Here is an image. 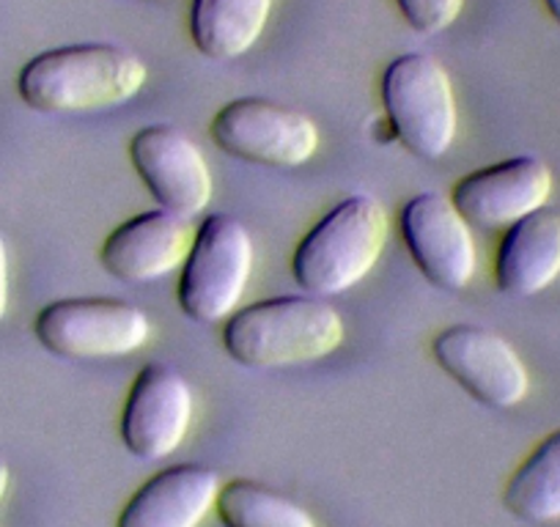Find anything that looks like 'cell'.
Returning <instances> with one entry per match:
<instances>
[{"label":"cell","mask_w":560,"mask_h":527,"mask_svg":"<svg viewBox=\"0 0 560 527\" xmlns=\"http://www.w3.org/2000/svg\"><path fill=\"white\" fill-rule=\"evenodd\" d=\"M544 7H547L549 17L560 25V0H544Z\"/></svg>","instance_id":"obj_22"},{"label":"cell","mask_w":560,"mask_h":527,"mask_svg":"<svg viewBox=\"0 0 560 527\" xmlns=\"http://www.w3.org/2000/svg\"><path fill=\"white\" fill-rule=\"evenodd\" d=\"M503 505L527 525H552L560 519V429L549 432L516 465L503 487Z\"/></svg>","instance_id":"obj_17"},{"label":"cell","mask_w":560,"mask_h":527,"mask_svg":"<svg viewBox=\"0 0 560 527\" xmlns=\"http://www.w3.org/2000/svg\"><path fill=\"white\" fill-rule=\"evenodd\" d=\"M36 341L56 358H124L152 338V321L118 297H67L45 305L34 321Z\"/></svg>","instance_id":"obj_6"},{"label":"cell","mask_w":560,"mask_h":527,"mask_svg":"<svg viewBox=\"0 0 560 527\" xmlns=\"http://www.w3.org/2000/svg\"><path fill=\"white\" fill-rule=\"evenodd\" d=\"M380 99L398 143L420 160H440L456 141L459 113L451 74L429 52L393 58L380 80Z\"/></svg>","instance_id":"obj_4"},{"label":"cell","mask_w":560,"mask_h":527,"mask_svg":"<svg viewBox=\"0 0 560 527\" xmlns=\"http://www.w3.org/2000/svg\"><path fill=\"white\" fill-rule=\"evenodd\" d=\"M401 17L420 34H440L462 14L465 0H396Z\"/></svg>","instance_id":"obj_19"},{"label":"cell","mask_w":560,"mask_h":527,"mask_svg":"<svg viewBox=\"0 0 560 527\" xmlns=\"http://www.w3.org/2000/svg\"><path fill=\"white\" fill-rule=\"evenodd\" d=\"M149 67L118 45H67L31 58L18 78V94L31 110L69 116L124 105L147 85Z\"/></svg>","instance_id":"obj_1"},{"label":"cell","mask_w":560,"mask_h":527,"mask_svg":"<svg viewBox=\"0 0 560 527\" xmlns=\"http://www.w3.org/2000/svg\"><path fill=\"white\" fill-rule=\"evenodd\" d=\"M560 278V209L541 207L511 223L494 250V283L511 297H536Z\"/></svg>","instance_id":"obj_15"},{"label":"cell","mask_w":560,"mask_h":527,"mask_svg":"<svg viewBox=\"0 0 560 527\" xmlns=\"http://www.w3.org/2000/svg\"><path fill=\"white\" fill-rule=\"evenodd\" d=\"M552 171L541 157L520 154L487 168L470 171L454 185L451 201L476 229H509L525 214L547 207Z\"/></svg>","instance_id":"obj_12"},{"label":"cell","mask_w":560,"mask_h":527,"mask_svg":"<svg viewBox=\"0 0 560 527\" xmlns=\"http://www.w3.org/2000/svg\"><path fill=\"white\" fill-rule=\"evenodd\" d=\"M440 368L489 410H511L530 390V374L520 352L494 330L478 325H451L432 341Z\"/></svg>","instance_id":"obj_8"},{"label":"cell","mask_w":560,"mask_h":527,"mask_svg":"<svg viewBox=\"0 0 560 527\" xmlns=\"http://www.w3.org/2000/svg\"><path fill=\"white\" fill-rule=\"evenodd\" d=\"M256 245L242 220L214 212L196 229L190 253L179 270L176 303L198 325L225 321L240 308L250 283Z\"/></svg>","instance_id":"obj_5"},{"label":"cell","mask_w":560,"mask_h":527,"mask_svg":"<svg viewBox=\"0 0 560 527\" xmlns=\"http://www.w3.org/2000/svg\"><path fill=\"white\" fill-rule=\"evenodd\" d=\"M390 218L380 198L349 196L322 214L298 242L292 276L305 294L336 297L358 286L380 261Z\"/></svg>","instance_id":"obj_3"},{"label":"cell","mask_w":560,"mask_h":527,"mask_svg":"<svg viewBox=\"0 0 560 527\" xmlns=\"http://www.w3.org/2000/svg\"><path fill=\"white\" fill-rule=\"evenodd\" d=\"M192 239L196 229L190 218H182L168 209H149L124 220L105 236L100 261L113 278L140 286L182 270Z\"/></svg>","instance_id":"obj_13"},{"label":"cell","mask_w":560,"mask_h":527,"mask_svg":"<svg viewBox=\"0 0 560 527\" xmlns=\"http://www.w3.org/2000/svg\"><path fill=\"white\" fill-rule=\"evenodd\" d=\"M398 231L420 276L445 292H462L478 267L470 223L440 192H418L398 212Z\"/></svg>","instance_id":"obj_10"},{"label":"cell","mask_w":560,"mask_h":527,"mask_svg":"<svg viewBox=\"0 0 560 527\" xmlns=\"http://www.w3.org/2000/svg\"><path fill=\"white\" fill-rule=\"evenodd\" d=\"M129 163L160 209L196 218L214 192L212 168L201 147L171 124H149L129 141Z\"/></svg>","instance_id":"obj_11"},{"label":"cell","mask_w":560,"mask_h":527,"mask_svg":"<svg viewBox=\"0 0 560 527\" xmlns=\"http://www.w3.org/2000/svg\"><path fill=\"white\" fill-rule=\"evenodd\" d=\"M9 308V253L3 234H0V319L7 316Z\"/></svg>","instance_id":"obj_20"},{"label":"cell","mask_w":560,"mask_h":527,"mask_svg":"<svg viewBox=\"0 0 560 527\" xmlns=\"http://www.w3.org/2000/svg\"><path fill=\"white\" fill-rule=\"evenodd\" d=\"M209 136L229 157L269 168H300L319 149V129L303 110L264 96L225 102L209 124Z\"/></svg>","instance_id":"obj_7"},{"label":"cell","mask_w":560,"mask_h":527,"mask_svg":"<svg viewBox=\"0 0 560 527\" xmlns=\"http://www.w3.org/2000/svg\"><path fill=\"white\" fill-rule=\"evenodd\" d=\"M223 481L207 465H174L135 489L116 527H198L218 503Z\"/></svg>","instance_id":"obj_14"},{"label":"cell","mask_w":560,"mask_h":527,"mask_svg":"<svg viewBox=\"0 0 560 527\" xmlns=\"http://www.w3.org/2000/svg\"><path fill=\"white\" fill-rule=\"evenodd\" d=\"M223 349L247 368H283L336 352L343 319L314 294H280L240 305L223 325Z\"/></svg>","instance_id":"obj_2"},{"label":"cell","mask_w":560,"mask_h":527,"mask_svg":"<svg viewBox=\"0 0 560 527\" xmlns=\"http://www.w3.org/2000/svg\"><path fill=\"white\" fill-rule=\"evenodd\" d=\"M9 478H12V472H9V465L3 459H0V503H3V497H7Z\"/></svg>","instance_id":"obj_21"},{"label":"cell","mask_w":560,"mask_h":527,"mask_svg":"<svg viewBox=\"0 0 560 527\" xmlns=\"http://www.w3.org/2000/svg\"><path fill=\"white\" fill-rule=\"evenodd\" d=\"M214 511L223 527H316L303 505L250 478L223 483Z\"/></svg>","instance_id":"obj_18"},{"label":"cell","mask_w":560,"mask_h":527,"mask_svg":"<svg viewBox=\"0 0 560 527\" xmlns=\"http://www.w3.org/2000/svg\"><path fill=\"white\" fill-rule=\"evenodd\" d=\"M196 399L185 374L168 363H147L132 379L121 410V443L135 459H168L192 426Z\"/></svg>","instance_id":"obj_9"},{"label":"cell","mask_w":560,"mask_h":527,"mask_svg":"<svg viewBox=\"0 0 560 527\" xmlns=\"http://www.w3.org/2000/svg\"><path fill=\"white\" fill-rule=\"evenodd\" d=\"M275 0H192L190 36L212 61H234L261 39Z\"/></svg>","instance_id":"obj_16"}]
</instances>
